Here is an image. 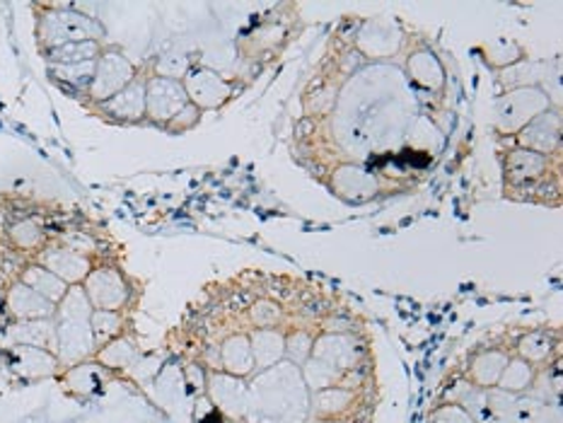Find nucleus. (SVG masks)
I'll use <instances>...</instances> for the list:
<instances>
[{"mask_svg": "<svg viewBox=\"0 0 563 423\" xmlns=\"http://www.w3.org/2000/svg\"><path fill=\"white\" fill-rule=\"evenodd\" d=\"M131 82H133V66L121 54L109 52V54H102L100 60H95V73L90 82V92L95 100L107 102L109 97H114Z\"/></svg>", "mask_w": 563, "mask_h": 423, "instance_id": "1", "label": "nucleus"}, {"mask_svg": "<svg viewBox=\"0 0 563 423\" xmlns=\"http://www.w3.org/2000/svg\"><path fill=\"white\" fill-rule=\"evenodd\" d=\"M100 27L85 15L76 12H66V15H46L42 22V34L48 40L52 48L64 44H78V42H95V34Z\"/></svg>", "mask_w": 563, "mask_h": 423, "instance_id": "2", "label": "nucleus"}, {"mask_svg": "<svg viewBox=\"0 0 563 423\" xmlns=\"http://www.w3.org/2000/svg\"><path fill=\"white\" fill-rule=\"evenodd\" d=\"M85 296L92 302L97 310L114 312L126 300V283L114 269H100L95 274H88L85 281Z\"/></svg>", "mask_w": 563, "mask_h": 423, "instance_id": "3", "label": "nucleus"}, {"mask_svg": "<svg viewBox=\"0 0 563 423\" xmlns=\"http://www.w3.org/2000/svg\"><path fill=\"white\" fill-rule=\"evenodd\" d=\"M185 92H179L173 80L155 78L151 80L148 88H145V112H148L155 121H163L175 116L177 107L185 102Z\"/></svg>", "mask_w": 563, "mask_h": 423, "instance_id": "4", "label": "nucleus"}, {"mask_svg": "<svg viewBox=\"0 0 563 423\" xmlns=\"http://www.w3.org/2000/svg\"><path fill=\"white\" fill-rule=\"evenodd\" d=\"M8 308L10 312L24 320H46L52 314V302L44 300L40 293H34L30 286H24L22 281L12 286L8 290Z\"/></svg>", "mask_w": 563, "mask_h": 423, "instance_id": "5", "label": "nucleus"}, {"mask_svg": "<svg viewBox=\"0 0 563 423\" xmlns=\"http://www.w3.org/2000/svg\"><path fill=\"white\" fill-rule=\"evenodd\" d=\"M42 264L46 271L58 276L64 283L82 281V278H88V274H90L88 261H85L80 254L73 249H48L42 257Z\"/></svg>", "mask_w": 563, "mask_h": 423, "instance_id": "6", "label": "nucleus"}, {"mask_svg": "<svg viewBox=\"0 0 563 423\" xmlns=\"http://www.w3.org/2000/svg\"><path fill=\"white\" fill-rule=\"evenodd\" d=\"M102 104L104 109H109V114H114L117 119H124V121L141 119L145 114V88L141 82L133 80L124 90L117 92L114 97H109V100Z\"/></svg>", "mask_w": 563, "mask_h": 423, "instance_id": "7", "label": "nucleus"}, {"mask_svg": "<svg viewBox=\"0 0 563 423\" xmlns=\"http://www.w3.org/2000/svg\"><path fill=\"white\" fill-rule=\"evenodd\" d=\"M15 346H30V348H52L56 344V330L46 320H24L18 322L10 330Z\"/></svg>", "mask_w": 563, "mask_h": 423, "instance_id": "8", "label": "nucleus"}, {"mask_svg": "<svg viewBox=\"0 0 563 423\" xmlns=\"http://www.w3.org/2000/svg\"><path fill=\"white\" fill-rule=\"evenodd\" d=\"M20 281L24 286H30L34 293H40L48 302L64 300L66 293H68V286L60 281L58 276H54L52 271H46L44 266H30V269L22 274Z\"/></svg>", "mask_w": 563, "mask_h": 423, "instance_id": "9", "label": "nucleus"}, {"mask_svg": "<svg viewBox=\"0 0 563 423\" xmlns=\"http://www.w3.org/2000/svg\"><path fill=\"white\" fill-rule=\"evenodd\" d=\"M100 368H97V363H82L78 368H70L68 372V385L76 387L78 392L82 394H90L95 392L97 387H100Z\"/></svg>", "mask_w": 563, "mask_h": 423, "instance_id": "10", "label": "nucleus"}, {"mask_svg": "<svg viewBox=\"0 0 563 423\" xmlns=\"http://www.w3.org/2000/svg\"><path fill=\"white\" fill-rule=\"evenodd\" d=\"M12 237H15V242L22 249H32L42 242V233L32 223H20L12 227Z\"/></svg>", "mask_w": 563, "mask_h": 423, "instance_id": "11", "label": "nucleus"}]
</instances>
